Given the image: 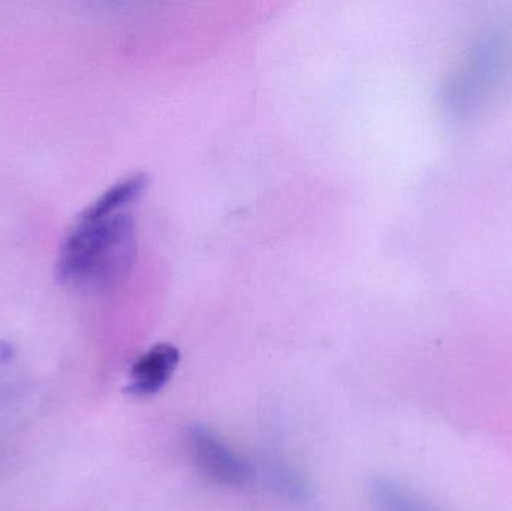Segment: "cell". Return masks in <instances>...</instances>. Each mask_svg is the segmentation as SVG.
I'll list each match as a JSON object with an SVG mask.
<instances>
[{"label": "cell", "instance_id": "7a4b0ae2", "mask_svg": "<svg viewBox=\"0 0 512 511\" xmlns=\"http://www.w3.org/2000/svg\"><path fill=\"white\" fill-rule=\"evenodd\" d=\"M186 447L197 470L225 488H243L252 482V468L212 429L195 425L186 432Z\"/></svg>", "mask_w": 512, "mask_h": 511}, {"label": "cell", "instance_id": "6da1fadb", "mask_svg": "<svg viewBox=\"0 0 512 511\" xmlns=\"http://www.w3.org/2000/svg\"><path fill=\"white\" fill-rule=\"evenodd\" d=\"M134 254V219L126 207L101 210L89 204L60 249L57 273L66 281L104 287L128 272Z\"/></svg>", "mask_w": 512, "mask_h": 511}, {"label": "cell", "instance_id": "277c9868", "mask_svg": "<svg viewBox=\"0 0 512 511\" xmlns=\"http://www.w3.org/2000/svg\"><path fill=\"white\" fill-rule=\"evenodd\" d=\"M372 500L378 511H441L393 479L375 480Z\"/></svg>", "mask_w": 512, "mask_h": 511}, {"label": "cell", "instance_id": "3957f363", "mask_svg": "<svg viewBox=\"0 0 512 511\" xmlns=\"http://www.w3.org/2000/svg\"><path fill=\"white\" fill-rule=\"evenodd\" d=\"M180 351L171 344L150 348L132 366L128 392L135 396H152L161 392L179 368Z\"/></svg>", "mask_w": 512, "mask_h": 511}]
</instances>
